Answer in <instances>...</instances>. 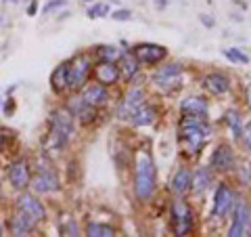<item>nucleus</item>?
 I'll list each match as a JSON object with an SVG mask.
<instances>
[{
	"mask_svg": "<svg viewBox=\"0 0 251 237\" xmlns=\"http://www.w3.org/2000/svg\"><path fill=\"white\" fill-rule=\"evenodd\" d=\"M211 134V128L207 124V118H201V116H188L182 114L180 118V134H178V141L182 149L188 155H195L199 153V149L205 143V139Z\"/></svg>",
	"mask_w": 251,
	"mask_h": 237,
	"instance_id": "1",
	"label": "nucleus"
},
{
	"mask_svg": "<svg viewBox=\"0 0 251 237\" xmlns=\"http://www.w3.org/2000/svg\"><path fill=\"white\" fill-rule=\"evenodd\" d=\"M157 187V170L153 157L147 151L136 155V168H134V193L138 200H149L155 193Z\"/></svg>",
	"mask_w": 251,
	"mask_h": 237,
	"instance_id": "2",
	"label": "nucleus"
},
{
	"mask_svg": "<svg viewBox=\"0 0 251 237\" xmlns=\"http://www.w3.org/2000/svg\"><path fill=\"white\" fill-rule=\"evenodd\" d=\"M74 132V114L69 109H57L50 116V137L49 143L50 149H63L67 145V141L72 139Z\"/></svg>",
	"mask_w": 251,
	"mask_h": 237,
	"instance_id": "3",
	"label": "nucleus"
},
{
	"mask_svg": "<svg viewBox=\"0 0 251 237\" xmlns=\"http://www.w3.org/2000/svg\"><path fill=\"white\" fill-rule=\"evenodd\" d=\"M232 225L228 229V237H245L251 231V208L247 202H234Z\"/></svg>",
	"mask_w": 251,
	"mask_h": 237,
	"instance_id": "4",
	"label": "nucleus"
},
{
	"mask_svg": "<svg viewBox=\"0 0 251 237\" xmlns=\"http://www.w3.org/2000/svg\"><path fill=\"white\" fill-rule=\"evenodd\" d=\"M193 212L186 204L176 195V200L172 202V223H174V233L176 235H188L193 229Z\"/></svg>",
	"mask_w": 251,
	"mask_h": 237,
	"instance_id": "5",
	"label": "nucleus"
},
{
	"mask_svg": "<svg viewBox=\"0 0 251 237\" xmlns=\"http://www.w3.org/2000/svg\"><path fill=\"white\" fill-rule=\"evenodd\" d=\"M90 69H92V63H90L88 55H77V57L69 63V72H67V86L69 89H80Z\"/></svg>",
	"mask_w": 251,
	"mask_h": 237,
	"instance_id": "6",
	"label": "nucleus"
},
{
	"mask_svg": "<svg viewBox=\"0 0 251 237\" xmlns=\"http://www.w3.org/2000/svg\"><path fill=\"white\" fill-rule=\"evenodd\" d=\"M180 76H182V65H180V63H168V65H161L153 74V84L163 90L174 89L180 80Z\"/></svg>",
	"mask_w": 251,
	"mask_h": 237,
	"instance_id": "7",
	"label": "nucleus"
},
{
	"mask_svg": "<svg viewBox=\"0 0 251 237\" xmlns=\"http://www.w3.org/2000/svg\"><path fill=\"white\" fill-rule=\"evenodd\" d=\"M234 202H237V195L228 185H218L216 195H214V216L216 218H224L228 212L232 210Z\"/></svg>",
	"mask_w": 251,
	"mask_h": 237,
	"instance_id": "8",
	"label": "nucleus"
},
{
	"mask_svg": "<svg viewBox=\"0 0 251 237\" xmlns=\"http://www.w3.org/2000/svg\"><path fill=\"white\" fill-rule=\"evenodd\" d=\"M132 55L136 57L138 63H143V65H155V63H159L166 59V46H159V44H138L134 46V51H132Z\"/></svg>",
	"mask_w": 251,
	"mask_h": 237,
	"instance_id": "9",
	"label": "nucleus"
},
{
	"mask_svg": "<svg viewBox=\"0 0 251 237\" xmlns=\"http://www.w3.org/2000/svg\"><path fill=\"white\" fill-rule=\"evenodd\" d=\"M143 99H145L143 89H138V86L130 89L128 92L124 94L120 107H117V118H120V120H130L132 114H134L136 109H138V105L143 103Z\"/></svg>",
	"mask_w": 251,
	"mask_h": 237,
	"instance_id": "10",
	"label": "nucleus"
},
{
	"mask_svg": "<svg viewBox=\"0 0 251 237\" xmlns=\"http://www.w3.org/2000/svg\"><path fill=\"white\" fill-rule=\"evenodd\" d=\"M234 166V151L228 145H220L214 149V153L209 157V168L218 172H226Z\"/></svg>",
	"mask_w": 251,
	"mask_h": 237,
	"instance_id": "11",
	"label": "nucleus"
},
{
	"mask_svg": "<svg viewBox=\"0 0 251 237\" xmlns=\"http://www.w3.org/2000/svg\"><path fill=\"white\" fill-rule=\"evenodd\" d=\"M17 210L27 212V214H31L36 220H44V216H46V210L42 206V202L36 200V197L29 195V193H21L17 197Z\"/></svg>",
	"mask_w": 251,
	"mask_h": 237,
	"instance_id": "12",
	"label": "nucleus"
},
{
	"mask_svg": "<svg viewBox=\"0 0 251 237\" xmlns=\"http://www.w3.org/2000/svg\"><path fill=\"white\" fill-rule=\"evenodd\" d=\"M94 76H97V80L103 84V86H109V84H115L120 80V67L115 65V61H100L97 67H94Z\"/></svg>",
	"mask_w": 251,
	"mask_h": 237,
	"instance_id": "13",
	"label": "nucleus"
},
{
	"mask_svg": "<svg viewBox=\"0 0 251 237\" xmlns=\"http://www.w3.org/2000/svg\"><path fill=\"white\" fill-rule=\"evenodd\" d=\"M29 185L36 193H52L59 189V177L54 172H40L34 177V180H29Z\"/></svg>",
	"mask_w": 251,
	"mask_h": 237,
	"instance_id": "14",
	"label": "nucleus"
},
{
	"mask_svg": "<svg viewBox=\"0 0 251 237\" xmlns=\"http://www.w3.org/2000/svg\"><path fill=\"white\" fill-rule=\"evenodd\" d=\"M9 180L15 189H25L29 185V166L25 160H17L9 168Z\"/></svg>",
	"mask_w": 251,
	"mask_h": 237,
	"instance_id": "15",
	"label": "nucleus"
},
{
	"mask_svg": "<svg viewBox=\"0 0 251 237\" xmlns=\"http://www.w3.org/2000/svg\"><path fill=\"white\" fill-rule=\"evenodd\" d=\"M36 223H38V220H36L34 216H31V214L17 210V214H15V216H13V220H11V235H15V237L27 235L29 231H34Z\"/></svg>",
	"mask_w": 251,
	"mask_h": 237,
	"instance_id": "16",
	"label": "nucleus"
},
{
	"mask_svg": "<svg viewBox=\"0 0 251 237\" xmlns=\"http://www.w3.org/2000/svg\"><path fill=\"white\" fill-rule=\"evenodd\" d=\"M205 89L211 92V94H224L226 90L230 89V80H228V76H224V74H220V72H211L205 76Z\"/></svg>",
	"mask_w": 251,
	"mask_h": 237,
	"instance_id": "17",
	"label": "nucleus"
},
{
	"mask_svg": "<svg viewBox=\"0 0 251 237\" xmlns=\"http://www.w3.org/2000/svg\"><path fill=\"white\" fill-rule=\"evenodd\" d=\"M82 99L86 101L88 105H92V107H97V105H100V103H105L107 101V89L100 82H97V84H88L84 89V92H82Z\"/></svg>",
	"mask_w": 251,
	"mask_h": 237,
	"instance_id": "18",
	"label": "nucleus"
},
{
	"mask_svg": "<svg viewBox=\"0 0 251 237\" xmlns=\"http://www.w3.org/2000/svg\"><path fill=\"white\" fill-rule=\"evenodd\" d=\"M191 180H193V172L186 170V168H180L174 175V178H172V183H170L172 193L174 195H184L188 189H191Z\"/></svg>",
	"mask_w": 251,
	"mask_h": 237,
	"instance_id": "19",
	"label": "nucleus"
},
{
	"mask_svg": "<svg viewBox=\"0 0 251 237\" xmlns=\"http://www.w3.org/2000/svg\"><path fill=\"white\" fill-rule=\"evenodd\" d=\"M155 118H157V112H155V107L153 105H149V103H140L138 109L134 114H132L130 118V122L134 124V126H149V124H153L155 122Z\"/></svg>",
	"mask_w": 251,
	"mask_h": 237,
	"instance_id": "20",
	"label": "nucleus"
},
{
	"mask_svg": "<svg viewBox=\"0 0 251 237\" xmlns=\"http://www.w3.org/2000/svg\"><path fill=\"white\" fill-rule=\"evenodd\" d=\"M67 109L74 114V118H75V116L80 118V122H84V124H88L90 120H94V107L86 103V101H84L82 97L74 99L72 103L67 105Z\"/></svg>",
	"mask_w": 251,
	"mask_h": 237,
	"instance_id": "21",
	"label": "nucleus"
},
{
	"mask_svg": "<svg viewBox=\"0 0 251 237\" xmlns=\"http://www.w3.org/2000/svg\"><path fill=\"white\" fill-rule=\"evenodd\" d=\"M182 114H188V116H201V118H207V101L203 97H188L182 101Z\"/></svg>",
	"mask_w": 251,
	"mask_h": 237,
	"instance_id": "22",
	"label": "nucleus"
},
{
	"mask_svg": "<svg viewBox=\"0 0 251 237\" xmlns=\"http://www.w3.org/2000/svg\"><path fill=\"white\" fill-rule=\"evenodd\" d=\"M209 183H211V168H207V166H201V168H197L193 172L191 187H193L195 193H203Z\"/></svg>",
	"mask_w": 251,
	"mask_h": 237,
	"instance_id": "23",
	"label": "nucleus"
},
{
	"mask_svg": "<svg viewBox=\"0 0 251 237\" xmlns=\"http://www.w3.org/2000/svg\"><path fill=\"white\" fill-rule=\"evenodd\" d=\"M67 72H69V63H61L50 76V84L54 92H61L67 89Z\"/></svg>",
	"mask_w": 251,
	"mask_h": 237,
	"instance_id": "24",
	"label": "nucleus"
},
{
	"mask_svg": "<svg viewBox=\"0 0 251 237\" xmlns=\"http://www.w3.org/2000/svg\"><path fill=\"white\" fill-rule=\"evenodd\" d=\"M138 65H140V63L136 61L134 55H124V59H122V69H120V72L124 74L126 80H132V78L138 74Z\"/></svg>",
	"mask_w": 251,
	"mask_h": 237,
	"instance_id": "25",
	"label": "nucleus"
},
{
	"mask_svg": "<svg viewBox=\"0 0 251 237\" xmlns=\"http://www.w3.org/2000/svg\"><path fill=\"white\" fill-rule=\"evenodd\" d=\"M226 124H228V128H230V132H232V137H234V139H241L243 124H241V116H239V112H234V109L226 112Z\"/></svg>",
	"mask_w": 251,
	"mask_h": 237,
	"instance_id": "26",
	"label": "nucleus"
},
{
	"mask_svg": "<svg viewBox=\"0 0 251 237\" xmlns=\"http://www.w3.org/2000/svg\"><path fill=\"white\" fill-rule=\"evenodd\" d=\"M86 235H90V237H111V235H115V231H113V227H109V225L90 223L88 229H86Z\"/></svg>",
	"mask_w": 251,
	"mask_h": 237,
	"instance_id": "27",
	"label": "nucleus"
},
{
	"mask_svg": "<svg viewBox=\"0 0 251 237\" xmlns=\"http://www.w3.org/2000/svg\"><path fill=\"white\" fill-rule=\"evenodd\" d=\"M222 55H224L226 59L234 61V63H249V57H247V55L243 53L241 49H224Z\"/></svg>",
	"mask_w": 251,
	"mask_h": 237,
	"instance_id": "28",
	"label": "nucleus"
},
{
	"mask_svg": "<svg viewBox=\"0 0 251 237\" xmlns=\"http://www.w3.org/2000/svg\"><path fill=\"white\" fill-rule=\"evenodd\" d=\"M105 15H109V4L97 2V4H92L90 9H88V17H90V19H97V17H105Z\"/></svg>",
	"mask_w": 251,
	"mask_h": 237,
	"instance_id": "29",
	"label": "nucleus"
},
{
	"mask_svg": "<svg viewBox=\"0 0 251 237\" xmlns=\"http://www.w3.org/2000/svg\"><path fill=\"white\" fill-rule=\"evenodd\" d=\"M100 59L103 61H115L117 59V51H115V46H100Z\"/></svg>",
	"mask_w": 251,
	"mask_h": 237,
	"instance_id": "30",
	"label": "nucleus"
},
{
	"mask_svg": "<svg viewBox=\"0 0 251 237\" xmlns=\"http://www.w3.org/2000/svg\"><path fill=\"white\" fill-rule=\"evenodd\" d=\"M65 4H67V0H50V2H46V4L42 6V13L49 15V13H52L54 9H61V6H65Z\"/></svg>",
	"mask_w": 251,
	"mask_h": 237,
	"instance_id": "31",
	"label": "nucleus"
},
{
	"mask_svg": "<svg viewBox=\"0 0 251 237\" xmlns=\"http://www.w3.org/2000/svg\"><path fill=\"white\" fill-rule=\"evenodd\" d=\"M111 19H115V21H130L132 19V13L128 9H120V11H115L111 15Z\"/></svg>",
	"mask_w": 251,
	"mask_h": 237,
	"instance_id": "32",
	"label": "nucleus"
},
{
	"mask_svg": "<svg viewBox=\"0 0 251 237\" xmlns=\"http://www.w3.org/2000/svg\"><path fill=\"white\" fill-rule=\"evenodd\" d=\"M243 141H245V145H247V149L251 151V122H247L245 126H243Z\"/></svg>",
	"mask_w": 251,
	"mask_h": 237,
	"instance_id": "33",
	"label": "nucleus"
},
{
	"mask_svg": "<svg viewBox=\"0 0 251 237\" xmlns=\"http://www.w3.org/2000/svg\"><path fill=\"white\" fill-rule=\"evenodd\" d=\"M63 235H77V225L74 223V220H72V223H69L65 229H63Z\"/></svg>",
	"mask_w": 251,
	"mask_h": 237,
	"instance_id": "34",
	"label": "nucleus"
},
{
	"mask_svg": "<svg viewBox=\"0 0 251 237\" xmlns=\"http://www.w3.org/2000/svg\"><path fill=\"white\" fill-rule=\"evenodd\" d=\"M36 11H38V2L34 0V2H31V4L27 6V15H31V17H34V15H36Z\"/></svg>",
	"mask_w": 251,
	"mask_h": 237,
	"instance_id": "35",
	"label": "nucleus"
},
{
	"mask_svg": "<svg viewBox=\"0 0 251 237\" xmlns=\"http://www.w3.org/2000/svg\"><path fill=\"white\" fill-rule=\"evenodd\" d=\"M247 103H249V107H251V86H249V90H247Z\"/></svg>",
	"mask_w": 251,
	"mask_h": 237,
	"instance_id": "36",
	"label": "nucleus"
},
{
	"mask_svg": "<svg viewBox=\"0 0 251 237\" xmlns=\"http://www.w3.org/2000/svg\"><path fill=\"white\" fill-rule=\"evenodd\" d=\"M2 147H4V134L0 132V149H2Z\"/></svg>",
	"mask_w": 251,
	"mask_h": 237,
	"instance_id": "37",
	"label": "nucleus"
},
{
	"mask_svg": "<svg viewBox=\"0 0 251 237\" xmlns=\"http://www.w3.org/2000/svg\"><path fill=\"white\" fill-rule=\"evenodd\" d=\"M2 2H6V4H9V2H19V0H2Z\"/></svg>",
	"mask_w": 251,
	"mask_h": 237,
	"instance_id": "38",
	"label": "nucleus"
},
{
	"mask_svg": "<svg viewBox=\"0 0 251 237\" xmlns=\"http://www.w3.org/2000/svg\"><path fill=\"white\" fill-rule=\"evenodd\" d=\"M249 180H251V166H249Z\"/></svg>",
	"mask_w": 251,
	"mask_h": 237,
	"instance_id": "39",
	"label": "nucleus"
},
{
	"mask_svg": "<svg viewBox=\"0 0 251 237\" xmlns=\"http://www.w3.org/2000/svg\"><path fill=\"white\" fill-rule=\"evenodd\" d=\"M84 2H92V0H84Z\"/></svg>",
	"mask_w": 251,
	"mask_h": 237,
	"instance_id": "40",
	"label": "nucleus"
},
{
	"mask_svg": "<svg viewBox=\"0 0 251 237\" xmlns=\"http://www.w3.org/2000/svg\"><path fill=\"white\" fill-rule=\"evenodd\" d=\"M0 195H2V191H0Z\"/></svg>",
	"mask_w": 251,
	"mask_h": 237,
	"instance_id": "41",
	"label": "nucleus"
}]
</instances>
